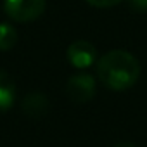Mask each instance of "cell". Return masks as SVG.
Instances as JSON below:
<instances>
[{
    "label": "cell",
    "instance_id": "cell-10",
    "mask_svg": "<svg viewBox=\"0 0 147 147\" xmlns=\"http://www.w3.org/2000/svg\"><path fill=\"white\" fill-rule=\"evenodd\" d=\"M113 147H137L135 144H131V142H126V140H121V142H118V144H114Z\"/></svg>",
    "mask_w": 147,
    "mask_h": 147
},
{
    "label": "cell",
    "instance_id": "cell-7",
    "mask_svg": "<svg viewBox=\"0 0 147 147\" xmlns=\"http://www.w3.org/2000/svg\"><path fill=\"white\" fill-rule=\"evenodd\" d=\"M18 42V33L14 30V26L7 24V23H2L0 24V50L5 52V50H11Z\"/></svg>",
    "mask_w": 147,
    "mask_h": 147
},
{
    "label": "cell",
    "instance_id": "cell-2",
    "mask_svg": "<svg viewBox=\"0 0 147 147\" xmlns=\"http://www.w3.org/2000/svg\"><path fill=\"white\" fill-rule=\"evenodd\" d=\"M4 11L16 23H30L43 14L45 0H5Z\"/></svg>",
    "mask_w": 147,
    "mask_h": 147
},
{
    "label": "cell",
    "instance_id": "cell-9",
    "mask_svg": "<svg viewBox=\"0 0 147 147\" xmlns=\"http://www.w3.org/2000/svg\"><path fill=\"white\" fill-rule=\"evenodd\" d=\"M128 5L131 11L144 12V11H147V0H128Z\"/></svg>",
    "mask_w": 147,
    "mask_h": 147
},
{
    "label": "cell",
    "instance_id": "cell-3",
    "mask_svg": "<svg viewBox=\"0 0 147 147\" xmlns=\"http://www.w3.org/2000/svg\"><path fill=\"white\" fill-rule=\"evenodd\" d=\"M66 92L69 95V99L76 104H85L90 99H94L95 95V78L90 73H76L67 80V87Z\"/></svg>",
    "mask_w": 147,
    "mask_h": 147
},
{
    "label": "cell",
    "instance_id": "cell-8",
    "mask_svg": "<svg viewBox=\"0 0 147 147\" xmlns=\"http://www.w3.org/2000/svg\"><path fill=\"white\" fill-rule=\"evenodd\" d=\"M85 2L97 9H107V7H114V5L121 4L123 0H85Z\"/></svg>",
    "mask_w": 147,
    "mask_h": 147
},
{
    "label": "cell",
    "instance_id": "cell-4",
    "mask_svg": "<svg viewBox=\"0 0 147 147\" xmlns=\"http://www.w3.org/2000/svg\"><path fill=\"white\" fill-rule=\"evenodd\" d=\"M67 61L76 69H87L97 61V49L87 40H76L67 47Z\"/></svg>",
    "mask_w": 147,
    "mask_h": 147
},
{
    "label": "cell",
    "instance_id": "cell-6",
    "mask_svg": "<svg viewBox=\"0 0 147 147\" xmlns=\"http://www.w3.org/2000/svg\"><path fill=\"white\" fill-rule=\"evenodd\" d=\"M16 100V83L7 71L0 69V113H7Z\"/></svg>",
    "mask_w": 147,
    "mask_h": 147
},
{
    "label": "cell",
    "instance_id": "cell-1",
    "mask_svg": "<svg viewBox=\"0 0 147 147\" xmlns=\"http://www.w3.org/2000/svg\"><path fill=\"white\" fill-rule=\"evenodd\" d=\"M140 76V64L137 57L126 50H111L97 62L99 82L116 92L131 88Z\"/></svg>",
    "mask_w": 147,
    "mask_h": 147
},
{
    "label": "cell",
    "instance_id": "cell-5",
    "mask_svg": "<svg viewBox=\"0 0 147 147\" xmlns=\"http://www.w3.org/2000/svg\"><path fill=\"white\" fill-rule=\"evenodd\" d=\"M23 113L30 118H42L49 113V99L47 95L40 94V92H33V94H28L24 99H23Z\"/></svg>",
    "mask_w": 147,
    "mask_h": 147
}]
</instances>
